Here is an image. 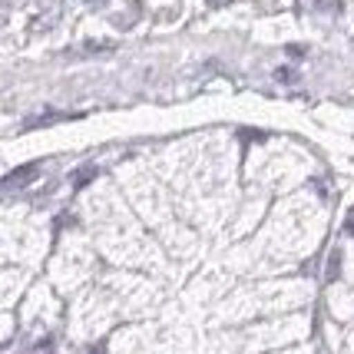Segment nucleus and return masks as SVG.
Masks as SVG:
<instances>
[{"label": "nucleus", "mask_w": 354, "mask_h": 354, "mask_svg": "<svg viewBox=\"0 0 354 354\" xmlns=\"http://www.w3.org/2000/svg\"><path fill=\"white\" fill-rule=\"evenodd\" d=\"M348 232H354V212H351V218H348Z\"/></svg>", "instance_id": "obj_3"}, {"label": "nucleus", "mask_w": 354, "mask_h": 354, "mask_svg": "<svg viewBox=\"0 0 354 354\" xmlns=\"http://www.w3.org/2000/svg\"><path fill=\"white\" fill-rule=\"evenodd\" d=\"M96 176H100V169H96V166H86V172H77V176H73V185H86V183H93V179H96Z\"/></svg>", "instance_id": "obj_2"}, {"label": "nucleus", "mask_w": 354, "mask_h": 354, "mask_svg": "<svg viewBox=\"0 0 354 354\" xmlns=\"http://www.w3.org/2000/svg\"><path fill=\"white\" fill-rule=\"evenodd\" d=\"M40 176V162H30V166H20L17 172H10V176H3V189H17V185L24 183H33Z\"/></svg>", "instance_id": "obj_1"}, {"label": "nucleus", "mask_w": 354, "mask_h": 354, "mask_svg": "<svg viewBox=\"0 0 354 354\" xmlns=\"http://www.w3.org/2000/svg\"><path fill=\"white\" fill-rule=\"evenodd\" d=\"M90 3H96V0H90Z\"/></svg>", "instance_id": "obj_4"}]
</instances>
